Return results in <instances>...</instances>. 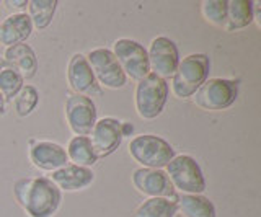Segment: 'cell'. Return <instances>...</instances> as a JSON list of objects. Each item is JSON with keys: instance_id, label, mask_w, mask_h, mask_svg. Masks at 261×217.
<instances>
[{"instance_id": "cell-1", "label": "cell", "mask_w": 261, "mask_h": 217, "mask_svg": "<svg viewBox=\"0 0 261 217\" xmlns=\"http://www.w3.org/2000/svg\"><path fill=\"white\" fill-rule=\"evenodd\" d=\"M13 195L28 217H53L62 199L61 189L46 176L15 181Z\"/></svg>"}, {"instance_id": "cell-2", "label": "cell", "mask_w": 261, "mask_h": 217, "mask_svg": "<svg viewBox=\"0 0 261 217\" xmlns=\"http://www.w3.org/2000/svg\"><path fill=\"white\" fill-rule=\"evenodd\" d=\"M211 62L206 54H190L179 59L171 77V92L176 98H190L209 77Z\"/></svg>"}, {"instance_id": "cell-3", "label": "cell", "mask_w": 261, "mask_h": 217, "mask_svg": "<svg viewBox=\"0 0 261 217\" xmlns=\"http://www.w3.org/2000/svg\"><path fill=\"white\" fill-rule=\"evenodd\" d=\"M129 154L142 168L163 170L175 157V149L155 134L136 135L129 142Z\"/></svg>"}, {"instance_id": "cell-4", "label": "cell", "mask_w": 261, "mask_h": 217, "mask_svg": "<svg viewBox=\"0 0 261 217\" xmlns=\"http://www.w3.org/2000/svg\"><path fill=\"white\" fill-rule=\"evenodd\" d=\"M168 98V84L159 75L150 74L139 80L134 93L136 111L142 119H155L162 115Z\"/></svg>"}, {"instance_id": "cell-5", "label": "cell", "mask_w": 261, "mask_h": 217, "mask_svg": "<svg viewBox=\"0 0 261 217\" xmlns=\"http://www.w3.org/2000/svg\"><path fill=\"white\" fill-rule=\"evenodd\" d=\"M165 168L171 186L181 191V195H202L206 191L202 170L191 155H175Z\"/></svg>"}, {"instance_id": "cell-6", "label": "cell", "mask_w": 261, "mask_h": 217, "mask_svg": "<svg viewBox=\"0 0 261 217\" xmlns=\"http://www.w3.org/2000/svg\"><path fill=\"white\" fill-rule=\"evenodd\" d=\"M194 103L206 111H222L235 103L239 85L228 78H209L194 95Z\"/></svg>"}, {"instance_id": "cell-7", "label": "cell", "mask_w": 261, "mask_h": 217, "mask_svg": "<svg viewBox=\"0 0 261 217\" xmlns=\"http://www.w3.org/2000/svg\"><path fill=\"white\" fill-rule=\"evenodd\" d=\"M113 54H114V58L118 59L126 77H130L139 82V80H142L144 77L150 74L147 49L141 43L134 41V39L122 38V39H118V41H114Z\"/></svg>"}, {"instance_id": "cell-8", "label": "cell", "mask_w": 261, "mask_h": 217, "mask_svg": "<svg viewBox=\"0 0 261 217\" xmlns=\"http://www.w3.org/2000/svg\"><path fill=\"white\" fill-rule=\"evenodd\" d=\"M85 58L93 70L98 85L111 88V90H118V88L126 87L127 77L122 72L118 59L114 58L113 51L106 49V47H98V49L90 51Z\"/></svg>"}, {"instance_id": "cell-9", "label": "cell", "mask_w": 261, "mask_h": 217, "mask_svg": "<svg viewBox=\"0 0 261 217\" xmlns=\"http://www.w3.org/2000/svg\"><path fill=\"white\" fill-rule=\"evenodd\" d=\"M65 118L70 131L75 135H88L98 121L96 106L92 98L70 93L65 100Z\"/></svg>"}, {"instance_id": "cell-10", "label": "cell", "mask_w": 261, "mask_h": 217, "mask_svg": "<svg viewBox=\"0 0 261 217\" xmlns=\"http://www.w3.org/2000/svg\"><path fill=\"white\" fill-rule=\"evenodd\" d=\"M147 56H149V66L152 74L159 75L163 80L173 77L179 62V54L176 44L170 38L159 36L152 39Z\"/></svg>"}, {"instance_id": "cell-11", "label": "cell", "mask_w": 261, "mask_h": 217, "mask_svg": "<svg viewBox=\"0 0 261 217\" xmlns=\"http://www.w3.org/2000/svg\"><path fill=\"white\" fill-rule=\"evenodd\" d=\"M133 183L136 189L149 198H170L178 199L175 188L171 186L167 173L157 168H137L133 173Z\"/></svg>"}, {"instance_id": "cell-12", "label": "cell", "mask_w": 261, "mask_h": 217, "mask_svg": "<svg viewBox=\"0 0 261 217\" xmlns=\"http://www.w3.org/2000/svg\"><path fill=\"white\" fill-rule=\"evenodd\" d=\"M67 80L75 95L84 96H101V87L98 85L95 74L84 54H73L67 67Z\"/></svg>"}, {"instance_id": "cell-13", "label": "cell", "mask_w": 261, "mask_h": 217, "mask_svg": "<svg viewBox=\"0 0 261 217\" xmlns=\"http://www.w3.org/2000/svg\"><path fill=\"white\" fill-rule=\"evenodd\" d=\"M92 146L98 158L108 157L116 150L122 142L121 121L114 118H101L95 123L92 129Z\"/></svg>"}, {"instance_id": "cell-14", "label": "cell", "mask_w": 261, "mask_h": 217, "mask_svg": "<svg viewBox=\"0 0 261 217\" xmlns=\"http://www.w3.org/2000/svg\"><path fill=\"white\" fill-rule=\"evenodd\" d=\"M30 160L36 168L44 172H56L69 164V157L65 149L51 141L31 142Z\"/></svg>"}, {"instance_id": "cell-15", "label": "cell", "mask_w": 261, "mask_h": 217, "mask_svg": "<svg viewBox=\"0 0 261 217\" xmlns=\"http://www.w3.org/2000/svg\"><path fill=\"white\" fill-rule=\"evenodd\" d=\"M49 180H51L59 189L72 193V191H80L90 186L95 180V173L92 172V168L67 164L65 167L59 168V170L53 172Z\"/></svg>"}, {"instance_id": "cell-16", "label": "cell", "mask_w": 261, "mask_h": 217, "mask_svg": "<svg viewBox=\"0 0 261 217\" xmlns=\"http://www.w3.org/2000/svg\"><path fill=\"white\" fill-rule=\"evenodd\" d=\"M33 23L27 13L18 12L0 23V44L7 47L21 44L31 36Z\"/></svg>"}, {"instance_id": "cell-17", "label": "cell", "mask_w": 261, "mask_h": 217, "mask_svg": "<svg viewBox=\"0 0 261 217\" xmlns=\"http://www.w3.org/2000/svg\"><path fill=\"white\" fill-rule=\"evenodd\" d=\"M4 59L7 62H10L12 66L20 72L23 80L24 78L30 80L36 75L38 59H36L35 51H33L28 44L21 43V44H15V46L7 47L5 54H4Z\"/></svg>"}, {"instance_id": "cell-18", "label": "cell", "mask_w": 261, "mask_h": 217, "mask_svg": "<svg viewBox=\"0 0 261 217\" xmlns=\"http://www.w3.org/2000/svg\"><path fill=\"white\" fill-rule=\"evenodd\" d=\"M176 211L183 217H216L212 201L202 195H178Z\"/></svg>"}, {"instance_id": "cell-19", "label": "cell", "mask_w": 261, "mask_h": 217, "mask_svg": "<svg viewBox=\"0 0 261 217\" xmlns=\"http://www.w3.org/2000/svg\"><path fill=\"white\" fill-rule=\"evenodd\" d=\"M65 152H67L69 162H72V165L90 168L98 162L90 135H75V138H72Z\"/></svg>"}, {"instance_id": "cell-20", "label": "cell", "mask_w": 261, "mask_h": 217, "mask_svg": "<svg viewBox=\"0 0 261 217\" xmlns=\"http://www.w3.org/2000/svg\"><path fill=\"white\" fill-rule=\"evenodd\" d=\"M253 21V2L248 0H230L227 2V21L224 30L239 31Z\"/></svg>"}, {"instance_id": "cell-21", "label": "cell", "mask_w": 261, "mask_h": 217, "mask_svg": "<svg viewBox=\"0 0 261 217\" xmlns=\"http://www.w3.org/2000/svg\"><path fill=\"white\" fill-rule=\"evenodd\" d=\"M23 77L10 62L0 58V93L5 101H13V98L20 93L23 85Z\"/></svg>"}, {"instance_id": "cell-22", "label": "cell", "mask_w": 261, "mask_h": 217, "mask_svg": "<svg viewBox=\"0 0 261 217\" xmlns=\"http://www.w3.org/2000/svg\"><path fill=\"white\" fill-rule=\"evenodd\" d=\"M176 214V201L170 198H149L139 206L133 217H173Z\"/></svg>"}, {"instance_id": "cell-23", "label": "cell", "mask_w": 261, "mask_h": 217, "mask_svg": "<svg viewBox=\"0 0 261 217\" xmlns=\"http://www.w3.org/2000/svg\"><path fill=\"white\" fill-rule=\"evenodd\" d=\"M57 9V0H30L28 10L33 26L38 30H46L54 18Z\"/></svg>"}, {"instance_id": "cell-24", "label": "cell", "mask_w": 261, "mask_h": 217, "mask_svg": "<svg viewBox=\"0 0 261 217\" xmlns=\"http://www.w3.org/2000/svg\"><path fill=\"white\" fill-rule=\"evenodd\" d=\"M13 104H15V111L16 115L20 118H27L28 115H31L35 108L38 106V101H39V93L35 87L27 85L23 87L20 93L13 98Z\"/></svg>"}, {"instance_id": "cell-25", "label": "cell", "mask_w": 261, "mask_h": 217, "mask_svg": "<svg viewBox=\"0 0 261 217\" xmlns=\"http://www.w3.org/2000/svg\"><path fill=\"white\" fill-rule=\"evenodd\" d=\"M202 17L209 23L216 25L219 28L225 26L227 21V2L225 0H206L201 4Z\"/></svg>"}, {"instance_id": "cell-26", "label": "cell", "mask_w": 261, "mask_h": 217, "mask_svg": "<svg viewBox=\"0 0 261 217\" xmlns=\"http://www.w3.org/2000/svg\"><path fill=\"white\" fill-rule=\"evenodd\" d=\"M5 5L10 10H24L28 7V0H5Z\"/></svg>"}, {"instance_id": "cell-27", "label": "cell", "mask_w": 261, "mask_h": 217, "mask_svg": "<svg viewBox=\"0 0 261 217\" xmlns=\"http://www.w3.org/2000/svg\"><path fill=\"white\" fill-rule=\"evenodd\" d=\"M134 132V126L130 124V123H121V134H122V138L124 135H130Z\"/></svg>"}, {"instance_id": "cell-28", "label": "cell", "mask_w": 261, "mask_h": 217, "mask_svg": "<svg viewBox=\"0 0 261 217\" xmlns=\"http://www.w3.org/2000/svg\"><path fill=\"white\" fill-rule=\"evenodd\" d=\"M4 113H5V100L2 93H0V115H4Z\"/></svg>"}]
</instances>
